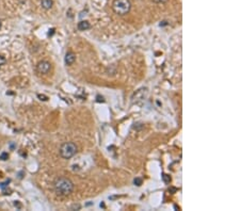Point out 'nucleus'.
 Here are the masks:
<instances>
[{
  "label": "nucleus",
  "mask_w": 240,
  "mask_h": 211,
  "mask_svg": "<svg viewBox=\"0 0 240 211\" xmlns=\"http://www.w3.org/2000/svg\"><path fill=\"white\" fill-rule=\"evenodd\" d=\"M53 190L59 196H68L74 191V184L68 178H58L53 184Z\"/></svg>",
  "instance_id": "nucleus-1"
},
{
  "label": "nucleus",
  "mask_w": 240,
  "mask_h": 211,
  "mask_svg": "<svg viewBox=\"0 0 240 211\" xmlns=\"http://www.w3.org/2000/svg\"><path fill=\"white\" fill-rule=\"evenodd\" d=\"M112 9L117 15H126L131 9L130 0H114L112 3Z\"/></svg>",
  "instance_id": "nucleus-2"
},
{
  "label": "nucleus",
  "mask_w": 240,
  "mask_h": 211,
  "mask_svg": "<svg viewBox=\"0 0 240 211\" xmlns=\"http://www.w3.org/2000/svg\"><path fill=\"white\" fill-rule=\"evenodd\" d=\"M78 151L77 145L73 142H66L63 143L60 147V156L63 159H71L74 157Z\"/></svg>",
  "instance_id": "nucleus-3"
},
{
  "label": "nucleus",
  "mask_w": 240,
  "mask_h": 211,
  "mask_svg": "<svg viewBox=\"0 0 240 211\" xmlns=\"http://www.w3.org/2000/svg\"><path fill=\"white\" fill-rule=\"evenodd\" d=\"M51 69V64L48 62V61H41L38 62V65H36V71L40 73V74L46 75L48 74Z\"/></svg>",
  "instance_id": "nucleus-4"
},
{
  "label": "nucleus",
  "mask_w": 240,
  "mask_h": 211,
  "mask_svg": "<svg viewBox=\"0 0 240 211\" xmlns=\"http://www.w3.org/2000/svg\"><path fill=\"white\" fill-rule=\"evenodd\" d=\"M64 61H65V64L66 65H72V64L75 63L76 61V55H75L74 52L72 51H68L67 53L65 55V58H64Z\"/></svg>",
  "instance_id": "nucleus-5"
},
{
  "label": "nucleus",
  "mask_w": 240,
  "mask_h": 211,
  "mask_svg": "<svg viewBox=\"0 0 240 211\" xmlns=\"http://www.w3.org/2000/svg\"><path fill=\"white\" fill-rule=\"evenodd\" d=\"M90 28H91L90 22H87V20H81L80 22H78V29L80 31H85L87 29H90Z\"/></svg>",
  "instance_id": "nucleus-6"
},
{
  "label": "nucleus",
  "mask_w": 240,
  "mask_h": 211,
  "mask_svg": "<svg viewBox=\"0 0 240 211\" xmlns=\"http://www.w3.org/2000/svg\"><path fill=\"white\" fill-rule=\"evenodd\" d=\"M41 4H42V8L45 9V10H49V9L52 8V0H41Z\"/></svg>",
  "instance_id": "nucleus-7"
},
{
  "label": "nucleus",
  "mask_w": 240,
  "mask_h": 211,
  "mask_svg": "<svg viewBox=\"0 0 240 211\" xmlns=\"http://www.w3.org/2000/svg\"><path fill=\"white\" fill-rule=\"evenodd\" d=\"M142 182H143V180H142V178H139V177H137V178L134 179V184H136V186H138V187L141 186Z\"/></svg>",
  "instance_id": "nucleus-8"
},
{
  "label": "nucleus",
  "mask_w": 240,
  "mask_h": 211,
  "mask_svg": "<svg viewBox=\"0 0 240 211\" xmlns=\"http://www.w3.org/2000/svg\"><path fill=\"white\" fill-rule=\"evenodd\" d=\"M9 158V153H2L1 155H0V160H2V161H6V160H8Z\"/></svg>",
  "instance_id": "nucleus-9"
},
{
  "label": "nucleus",
  "mask_w": 240,
  "mask_h": 211,
  "mask_svg": "<svg viewBox=\"0 0 240 211\" xmlns=\"http://www.w3.org/2000/svg\"><path fill=\"white\" fill-rule=\"evenodd\" d=\"M162 178H163L164 182H166V184H170V181H171V178H170V176H168V175H166V174H164V175L162 176Z\"/></svg>",
  "instance_id": "nucleus-10"
},
{
  "label": "nucleus",
  "mask_w": 240,
  "mask_h": 211,
  "mask_svg": "<svg viewBox=\"0 0 240 211\" xmlns=\"http://www.w3.org/2000/svg\"><path fill=\"white\" fill-rule=\"evenodd\" d=\"M7 63V59L2 55H0V65H4Z\"/></svg>",
  "instance_id": "nucleus-11"
},
{
  "label": "nucleus",
  "mask_w": 240,
  "mask_h": 211,
  "mask_svg": "<svg viewBox=\"0 0 240 211\" xmlns=\"http://www.w3.org/2000/svg\"><path fill=\"white\" fill-rule=\"evenodd\" d=\"M38 97L40 99H41V100H44V102H46L47 99H48V97H47V96H45V95H41V94H38Z\"/></svg>",
  "instance_id": "nucleus-12"
},
{
  "label": "nucleus",
  "mask_w": 240,
  "mask_h": 211,
  "mask_svg": "<svg viewBox=\"0 0 240 211\" xmlns=\"http://www.w3.org/2000/svg\"><path fill=\"white\" fill-rule=\"evenodd\" d=\"M9 182H10V180H8V181H6V182H4V184H0V188H1V189H6V188H8V184Z\"/></svg>",
  "instance_id": "nucleus-13"
},
{
  "label": "nucleus",
  "mask_w": 240,
  "mask_h": 211,
  "mask_svg": "<svg viewBox=\"0 0 240 211\" xmlns=\"http://www.w3.org/2000/svg\"><path fill=\"white\" fill-rule=\"evenodd\" d=\"M153 1L156 3H164V2H166L168 0H153Z\"/></svg>",
  "instance_id": "nucleus-14"
},
{
  "label": "nucleus",
  "mask_w": 240,
  "mask_h": 211,
  "mask_svg": "<svg viewBox=\"0 0 240 211\" xmlns=\"http://www.w3.org/2000/svg\"><path fill=\"white\" fill-rule=\"evenodd\" d=\"M96 98H97V102H104L105 100H104V98H103V97H100V96H97V97H96Z\"/></svg>",
  "instance_id": "nucleus-15"
},
{
  "label": "nucleus",
  "mask_w": 240,
  "mask_h": 211,
  "mask_svg": "<svg viewBox=\"0 0 240 211\" xmlns=\"http://www.w3.org/2000/svg\"><path fill=\"white\" fill-rule=\"evenodd\" d=\"M10 148L14 149V148H15V144H14V143H10Z\"/></svg>",
  "instance_id": "nucleus-16"
},
{
  "label": "nucleus",
  "mask_w": 240,
  "mask_h": 211,
  "mask_svg": "<svg viewBox=\"0 0 240 211\" xmlns=\"http://www.w3.org/2000/svg\"><path fill=\"white\" fill-rule=\"evenodd\" d=\"M53 31H55V29H51V30H49V33H48V35H52L53 34Z\"/></svg>",
  "instance_id": "nucleus-17"
},
{
  "label": "nucleus",
  "mask_w": 240,
  "mask_h": 211,
  "mask_svg": "<svg viewBox=\"0 0 240 211\" xmlns=\"http://www.w3.org/2000/svg\"><path fill=\"white\" fill-rule=\"evenodd\" d=\"M166 25H168V22H162L160 24V26H166Z\"/></svg>",
  "instance_id": "nucleus-18"
},
{
  "label": "nucleus",
  "mask_w": 240,
  "mask_h": 211,
  "mask_svg": "<svg viewBox=\"0 0 240 211\" xmlns=\"http://www.w3.org/2000/svg\"><path fill=\"white\" fill-rule=\"evenodd\" d=\"M14 205H15V206H17V207H18V208H20V205H19V204L17 203V202H16V203H14Z\"/></svg>",
  "instance_id": "nucleus-19"
},
{
  "label": "nucleus",
  "mask_w": 240,
  "mask_h": 211,
  "mask_svg": "<svg viewBox=\"0 0 240 211\" xmlns=\"http://www.w3.org/2000/svg\"><path fill=\"white\" fill-rule=\"evenodd\" d=\"M0 28H1V22H0Z\"/></svg>",
  "instance_id": "nucleus-20"
}]
</instances>
